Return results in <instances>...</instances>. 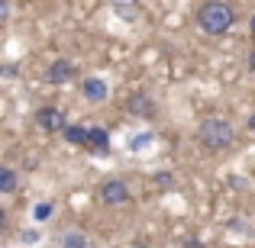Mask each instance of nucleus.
<instances>
[{
  "mask_svg": "<svg viewBox=\"0 0 255 248\" xmlns=\"http://www.w3.org/2000/svg\"><path fill=\"white\" fill-rule=\"evenodd\" d=\"M152 139H155L152 132H139V136H132V139H129V149H132V152H142L145 145L152 142Z\"/></svg>",
  "mask_w": 255,
  "mask_h": 248,
  "instance_id": "13",
  "label": "nucleus"
},
{
  "mask_svg": "<svg viewBox=\"0 0 255 248\" xmlns=\"http://www.w3.org/2000/svg\"><path fill=\"white\" fill-rule=\"evenodd\" d=\"M249 129L255 132V113H252V116H249Z\"/></svg>",
  "mask_w": 255,
  "mask_h": 248,
  "instance_id": "21",
  "label": "nucleus"
},
{
  "mask_svg": "<svg viewBox=\"0 0 255 248\" xmlns=\"http://www.w3.org/2000/svg\"><path fill=\"white\" fill-rule=\"evenodd\" d=\"M13 190H16V171L0 167V193H13Z\"/></svg>",
  "mask_w": 255,
  "mask_h": 248,
  "instance_id": "11",
  "label": "nucleus"
},
{
  "mask_svg": "<svg viewBox=\"0 0 255 248\" xmlns=\"http://www.w3.org/2000/svg\"><path fill=\"white\" fill-rule=\"evenodd\" d=\"M62 248H87V239L81 236V232H68L65 236V245Z\"/></svg>",
  "mask_w": 255,
  "mask_h": 248,
  "instance_id": "14",
  "label": "nucleus"
},
{
  "mask_svg": "<svg viewBox=\"0 0 255 248\" xmlns=\"http://www.w3.org/2000/svg\"><path fill=\"white\" fill-rule=\"evenodd\" d=\"M249 71H252V75H255V49L249 52Z\"/></svg>",
  "mask_w": 255,
  "mask_h": 248,
  "instance_id": "20",
  "label": "nucleus"
},
{
  "mask_svg": "<svg viewBox=\"0 0 255 248\" xmlns=\"http://www.w3.org/2000/svg\"><path fill=\"white\" fill-rule=\"evenodd\" d=\"M249 29H252V36H255V16L249 19Z\"/></svg>",
  "mask_w": 255,
  "mask_h": 248,
  "instance_id": "22",
  "label": "nucleus"
},
{
  "mask_svg": "<svg viewBox=\"0 0 255 248\" xmlns=\"http://www.w3.org/2000/svg\"><path fill=\"white\" fill-rule=\"evenodd\" d=\"M62 136H65V142H68V145H84V149H87L91 129H84V126H68V129H65Z\"/></svg>",
  "mask_w": 255,
  "mask_h": 248,
  "instance_id": "10",
  "label": "nucleus"
},
{
  "mask_svg": "<svg viewBox=\"0 0 255 248\" xmlns=\"http://www.w3.org/2000/svg\"><path fill=\"white\" fill-rule=\"evenodd\" d=\"M236 23V10L223 0H210V3H200L197 10V26L207 32V36H223V32L233 29Z\"/></svg>",
  "mask_w": 255,
  "mask_h": 248,
  "instance_id": "1",
  "label": "nucleus"
},
{
  "mask_svg": "<svg viewBox=\"0 0 255 248\" xmlns=\"http://www.w3.org/2000/svg\"><path fill=\"white\" fill-rule=\"evenodd\" d=\"M126 106H129V113H142V116H149V113H155V103H152L145 93H132L129 100H126Z\"/></svg>",
  "mask_w": 255,
  "mask_h": 248,
  "instance_id": "9",
  "label": "nucleus"
},
{
  "mask_svg": "<svg viewBox=\"0 0 255 248\" xmlns=\"http://www.w3.org/2000/svg\"><path fill=\"white\" fill-rule=\"evenodd\" d=\"M197 142L210 152H223L236 142V129H233V123L223 119V116H207L204 123L197 126Z\"/></svg>",
  "mask_w": 255,
  "mask_h": 248,
  "instance_id": "2",
  "label": "nucleus"
},
{
  "mask_svg": "<svg viewBox=\"0 0 255 248\" xmlns=\"http://www.w3.org/2000/svg\"><path fill=\"white\" fill-rule=\"evenodd\" d=\"M113 13H117L120 19H123V23H136L139 19V3H126V0H113Z\"/></svg>",
  "mask_w": 255,
  "mask_h": 248,
  "instance_id": "8",
  "label": "nucleus"
},
{
  "mask_svg": "<svg viewBox=\"0 0 255 248\" xmlns=\"http://www.w3.org/2000/svg\"><path fill=\"white\" fill-rule=\"evenodd\" d=\"M81 93H84V100H87V103H104V100L110 97V87H107L104 78H84Z\"/></svg>",
  "mask_w": 255,
  "mask_h": 248,
  "instance_id": "6",
  "label": "nucleus"
},
{
  "mask_svg": "<svg viewBox=\"0 0 255 248\" xmlns=\"http://www.w3.org/2000/svg\"><path fill=\"white\" fill-rule=\"evenodd\" d=\"M97 193H100V200H104L107 206H123L126 200H129V187H126L120 177H110V180H104Z\"/></svg>",
  "mask_w": 255,
  "mask_h": 248,
  "instance_id": "3",
  "label": "nucleus"
},
{
  "mask_svg": "<svg viewBox=\"0 0 255 248\" xmlns=\"http://www.w3.org/2000/svg\"><path fill=\"white\" fill-rule=\"evenodd\" d=\"M19 239H23L26 245H36L39 242V232L36 229H23V232H19Z\"/></svg>",
  "mask_w": 255,
  "mask_h": 248,
  "instance_id": "15",
  "label": "nucleus"
},
{
  "mask_svg": "<svg viewBox=\"0 0 255 248\" xmlns=\"http://www.w3.org/2000/svg\"><path fill=\"white\" fill-rule=\"evenodd\" d=\"M36 123H39V129H45V132H65V129H68L62 110H55V106H42V110H36Z\"/></svg>",
  "mask_w": 255,
  "mask_h": 248,
  "instance_id": "4",
  "label": "nucleus"
},
{
  "mask_svg": "<svg viewBox=\"0 0 255 248\" xmlns=\"http://www.w3.org/2000/svg\"><path fill=\"white\" fill-rule=\"evenodd\" d=\"M87 149L94 155H110V132L100 129V126H91V139H87Z\"/></svg>",
  "mask_w": 255,
  "mask_h": 248,
  "instance_id": "7",
  "label": "nucleus"
},
{
  "mask_svg": "<svg viewBox=\"0 0 255 248\" xmlns=\"http://www.w3.org/2000/svg\"><path fill=\"white\" fill-rule=\"evenodd\" d=\"M71 78H75V62H68V58H55L49 65V71H45L49 84H68Z\"/></svg>",
  "mask_w": 255,
  "mask_h": 248,
  "instance_id": "5",
  "label": "nucleus"
},
{
  "mask_svg": "<svg viewBox=\"0 0 255 248\" xmlns=\"http://www.w3.org/2000/svg\"><path fill=\"white\" fill-rule=\"evenodd\" d=\"M184 248H207V245H204V242H197V239H191V242H187Z\"/></svg>",
  "mask_w": 255,
  "mask_h": 248,
  "instance_id": "19",
  "label": "nucleus"
},
{
  "mask_svg": "<svg viewBox=\"0 0 255 248\" xmlns=\"http://www.w3.org/2000/svg\"><path fill=\"white\" fill-rule=\"evenodd\" d=\"M52 213H55V203H36L32 206V219H36V223H45Z\"/></svg>",
  "mask_w": 255,
  "mask_h": 248,
  "instance_id": "12",
  "label": "nucleus"
},
{
  "mask_svg": "<svg viewBox=\"0 0 255 248\" xmlns=\"http://www.w3.org/2000/svg\"><path fill=\"white\" fill-rule=\"evenodd\" d=\"M155 184H162V187H171V174H168V171H158V174H155Z\"/></svg>",
  "mask_w": 255,
  "mask_h": 248,
  "instance_id": "16",
  "label": "nucleus"
},
{
  "mask_svg": "<svg viewBox=\"0 0 255 248\" xmlns=\"http://www.w3.org/2000/svg\"><path fill=\"white\" fill-rule=\"evenodd\" d=\"M3 78L13 81V78H16V65H3Z\"/></svg>",
  "mask_w": 255,
  "mask_h": 248,
  "instance_id": "18",
  "label": "nucleus"
},
{
  "mask_svg": "<svg viewBox=\"0 0 255 248\" xmlns=\"http://www.w3.org/2000/svg\"><path fill=\"white\" fill-rule=\"evenodd\" d=\"M10 10H13V3L3 0V3H0V19H10Z\"/></svg>",
  "mask_w": 255,
  "mask_h": 248,
  "instance_id": "17",
  "label": "nucleus"
}]
</instances>
